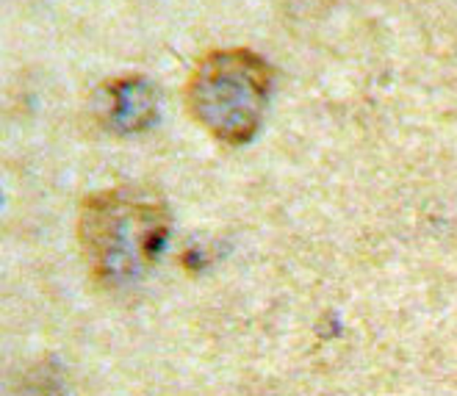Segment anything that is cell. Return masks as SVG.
Returning a JSON list of instances; mask_svg holds the SVG:
<instances>
[{"mask_svg": "<svg viewBox=\"0 0 457 396\" xmlns=\"http://www.w3.org/2000/svg\"><path fill=\"white\" fill-rule=\"evenodd\" d=\"M170 235V210L153 194L109 189L80 202L78 242L95 283L120 288L139 280Z\"/></svg>", "mask_w": 457, "mask_h": 396, "instance_id": "cell-1", "label": "cell"}, {"mask_svg": "<svg viewBox=\"0 0 457 396\" xmlns=\"http://www.w3.org/2000/svg\"><path fill=\"white\" fill-rule=\"evenodd\" d=\"M158 117V92L142 75H125L105 87V120L117 134H139Z\"/></svg>", "mask_w": 457, "mask_h": 396, "instance_id": "cell-3", "label": "cell"}, {"mask_svg": "<svg viewBox=\"0 0 457 396\" xmlns=\"http://www.w3.org/2000/svg\"><path fill=\"white\" fill-rule=\"evenodd\" d=\"M272 70L253 50H211L186 81V109L208 134L230 147L247 144L263 122Z\"/></svg>", "mask_w": 457, "mask_h": 396, "instance_id": "cell-2", "label": "cell"}]
</instances>
